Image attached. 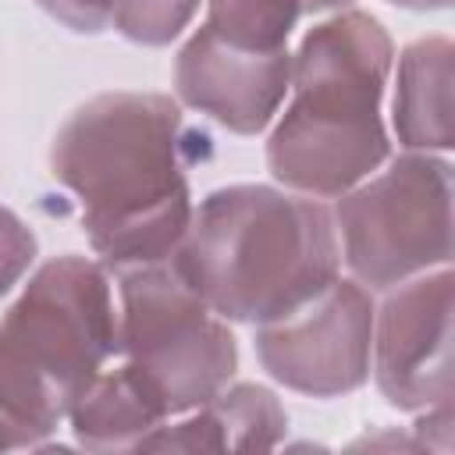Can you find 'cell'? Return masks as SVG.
Returning a JSON list of instances; mask_svg holds the SVG:
<instances>
[{
    "label": "cell",
    "mask_w": 455,
    "mask_h": 455,
    "mask_svg": "<svg viewBox=\"0 0 455 455\" xmlns=\"http://www.w3.org/2000/svg\"><path fill=\"white\" fill-rule=\"evenodd\" d=\"M391 39L377 18L341 11L291 57V103L267 142L270 174L291 192L338 199L387 160L380 96Z\"/></svg>",
    "instance_id": "cell-3"
},
{
    "label": "cell",
    "mask_w": 455,
    "mask_h": 455,
    "mask_svg": "<svg viewBox=\"0 0 455 455\" xmlns=\"http://www.w3.org/2000/svg\"><path fill=\"white\" fill-rule=\"evenodd\" d=\"M43 11H50L57 21H64L71 32L96 36L110 25V0H36Z\"/></svg>",
    "instance_id": "cell-16"
},
{
    "label": "cell",
    "mask_w": 455,
    "mask_h": 455,
    "mask_svg": "<svg viewBox=\"0 0 455 455\" xmlns=\"http://www.w3.org/2000/svg\"><path fill=\"white\" fill-rule=\"evenodd\" d=\"M373 377L405 412L451 405V270H423L395 284L373 316Z\"/></svg>",
    "instance_id": "cell-8"
},
{
    "label": "cell",
    "mask_w": 455,
    "mask_h": 455,
    "mask_svg": "<svg viewBox=\"0 0 455 455\" xmlns=\"http://www.w3.org/2000/svg\"><path fill=\"white\" fill-rule=\"evenodd\" d=\"M117 291L121 366L164 419L192 412L228 387L238 366L235 334L171 259L121 270Z\"/></svg>",
    "instance_id": "cell-5"
},
{
    "label": "cell",
    "mask_w": 455,
    "mask_h": 455,
    "mask_svg": "<svg viewBox=\"0 0 455 455\" xmlns=\"http://www.w3.org/2000/svg\"><path fill=\"white\" fill-rule=\"evenodd\" d=\"M32 256L36 235L7 206H0V295L21 281V274L32 267Z\"/></svg>",
    "instance_id": "cell-15"
},
{
    "label": "cell",
    "mask_w": 455,
    "mask_h": 455,
    "mask_svg": "<svg viewBox=\"0 0 455 455\" xmlns=\"http://www.w3.org/2000/svg\"><path fill=\"white\" fill-rule=\"evenodd\" d=\"M338 249L359 284L395 288L451 259V167L430 153L391 160L338 196Z\"/></svg>",
    "instance_id": "cell-6"
},
{
    "label": "cell",
    "mask_w": 455,
    "mask_h": 455,
    "mask_svg": "<svg viewBox=\"0 0 455 455\" xmlns=\"http://www.w3.org/2000/svg\"><path fill=\"white\" fill-rule=\"evenodd\" d=\"M334 217L302 192L228 185L192 206L171 267L213 313L274 323L313 302L338 277Z\"/></svg>",
    "instance_id": "cell-2"
},
{
    "label": "cell",
    "mask_w": 455,
    "mask_h": 455,
    "mask_svg": "<svg viewBox=\"0 0 455 455\" xmlns=\"http://www.w3.org/2000/svg\"><path fill=\"white\" fill-rule=\"evenodd\" d=\"M291 82L288 50H242L199 28L178 53V96L238 135L263 132Z\"/></svg>",
    "instance_id": "cell-9"
},
{
    "label": "cell",
    "mask_w": 455,
    "mask_h": 455,
    "mask_svg": "<svg viewBox=\"0 0 455 455\" xmlns=\"http://www.w3.org/2000/svg\"><path fill=\"white\" fill-rule=\"evenodd\" d=\"M395 132L409 149L451 146V43L444 36L412 43L398 60Z\"/></svg>",
    "instance_id": "cell-11"
},
{
    "label": "cell",
    "mask_w": 455,
    "mask_h": 455,
    "mask_svg": "<svg viewBox=\"0 0 455 455\" xmlns=\"http://www.w3.org/2000/svg\"><path fill=\"white\" fill-rule=\"evenodd\" d=\"M196 7L199 0H110V25L132 43L164 46L188 25Z\"/></svg>",
    "instance_id": "cell-14"
},
{
    "label": "cell",
    "mask_w": 455,
    "mask_h": 455,
    "mask_svg": "<svg viewBox=\"0 0 455 455\" xmlns=\"http://www.w3.org/2000/svg\"><path fill=\"white\" fill-rule=\"evenodd\" d=\"M192 135L171 96L100 92L53 135V178L78 199L82 228L107 267L171 259L188 220Z\"/></svg>",
    "instance_id": "cell-1"
},
{
    "label": "cell",
    "mask_w": 455,
    "mask_h": 455,
    "mask_svg": "<svg viewBox=\"0 0 455 455\" xmlns=\"http://www.w3.org/2000/svg\"><path fill=\"white\" fill-rule=\"evenodd\" d=\"M288 427L281 402L259 384H235L220 387L210 402L192 409L181 423L153 427L135 448L142 451H252L274 448Z\"/></svg>",
    "instance_id": "cell-10"
},
{
    "label": "cell",
    "mask_w": 455,
    "mask_h": 455,
    "mask_svg": "<svg viewBox=\"0 0 455 455\" xmlns=\"http://www.w3.org/2000/svg\"><path fill=\"white\" fill-rule=\"evenodd\" d=\"M373 302L359 281H331L313 302L256 331L263 370L291 391L334 398L370 373Z\"/></svg>",
    "instance_id": "cell-7"
},
{
    "label": "cell",
    "mask_w": 455,
    "mask_h": 455,
    "mask_svg": "<svg viewBox=\"0 0 455 455\" xmlns=\"http://www.w3.org/2000/svg\"><path fill=\"white\" fill-rule=\"evenodd\" d=\"M348 4L352 0H210L203 28L242 50H284L306 14H327Z\"/></svg>",
    "instance_id": "cell-13"
},
{
    "label": "cell",
    "mask_w": 455,
    "mask_h": 455,
    "mask_svg": "<svg viewBox=\"0 0 455 455\" xmlns=\"http://www.w3.org/2000/svg\"><path fill=\"white\" fill-rule=\"evenodd\" d=\"M398 7H412V11H437V7H448L451 0H391Z\"/></svg>",
    "instance_id": "cell-17"
},
{
    "label": "cell",
    "mask_w": 455,
    "mask_h": 455,
    "mask_svg": "<svg viewBox=\"0 0 455 455\" xmlns=\"http://www.w3.org/2000/svg\"><path fill=\"white\" fill-rule=\"evenodd\" d=\"M75 441L82 448L110 451L135 448L153 427L164 423L160 409L142 395V387L124 373V366L103 373L82 391V398L68 412Z\"/></svg>",
    "instance_id": "cell-12"
},
{
    "label": "cell",
    "mask_w": 455,
    "mask_h": 455,
    "mask_svg": "<svg viewBox=\"0 0 455 455\" xmlns=\"http://www.w3.org/2000/svg\"><path fill=\"white\" fill-rule=\"evenodd\" d=\"M114 352L103 267L82 256L43 263L0 320V451L53 434Z\"/></svg>",
    "instance_id": "cell-4"
}]
</instances>
